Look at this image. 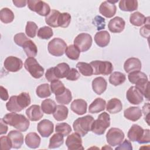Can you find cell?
Masks as SVG:
<instances>
[{"instance_id": "6f0895ef", "label": "cell", "mask_w": 150, "mask_h": 150, "mask_svg": "<svg viewBox=\"0 0 150 150\" xmlns=\"http://www.w3.org/2000/svg\"><path fill=\"white\" fill-rule=\"evenodd\" d=\"M0 97L1 100L4 101H6L9 98V95L7 90L2 86L0 87Z\"/></svg>"}, {"instance_id": "30bf717a", "label": "cell", "mask_w": 150, "mask_h": 150, "mask_svg": "<svg viewBox=\"0 0 150 150\" xmlns=\"http://www.w3.org/2000/svg\"><path fill=\"white\" fill-rule=\"evenodd\" d=\"M93 42L91 36L87 33H81L78 35L74 40V45L80 52H85L89 50Z\"/></svg>"}, {"instance_id": "f907efd6", "label": "cell", "mask_w": 150, "mask_h": 150, "mask_svg": "<svg viewBox=\"0 0 150 150\" xmlns=\"http://www.w3.org/2000/svg\"><path fill=\"white\" fill-rule=\"evenodd\" d=\"M28 39H29V38L26 37L25 34L24 33H22V32L16 34L13 38V40H14L15 43L17 45H18L19 46H21V47H22L23 43Z\"/></svg>"}, {"instance_id": "277c9868", "label": "cell", "mask_w": 150, "mask_h": 150, "mask_svg": "<svg viewBox=\"0 0 150 150\" xmlns=\"http://www.w3.org/2000/svg\"><path fill=\"white\" fill-rule=\"evenodd\" d=\"M94 121V118L90 115L79 117L73 124V129L80 136L84 137L88 131H91V125Z\"/></svg>"}, {"instance_id": "9f6ffc18", "label": "cell", "mask_w": 150, "mask_h": 150, "mask_svg": "<svg viewBox=\"0 0 150 150\" xmlns=\"http://www.w3.org/2000/svg\"><path fill=\"white\" fill-rule=\"evenodd\" d=\"M140 34L144 38H148L149 35V25L148 23L146 25H144L140 29Z\"/></svg>"}, {"instance_id": "b9f144b4", "label": "cell", "mask_w": 150, "mask_h": 150, "mask_svg": "<svg viewBox=\"0 0 150 150\" xmlns=\"http://www.w3.org/2000/svg\"><path fill=\"white\" fill-rule=\"evenodd\" d=\"M67 57L71 59L76 60H78L80 54V51L74 45H70L67 47L65 51Z\"/></svg>"}, {"instance_id": "7bdbcfd3", "label": "cell", "mask_w": 150, "mask_h": 150, "mask_svg": "<svg viewBox=\"0 0 150 150\" xmlns=\"http://www.w3.org/2000/svg\"><path fill=\"white\" fill-rule=\"evenodd\" d=\"M66 89V88L64 87L63 83L59 80H55L50 84V90L55 96L62 94L64 92Z\"/></svg>"}, {"instance_id": "8fae6325", "label": "cell", "mask_w": 150, "mask_h": 150, "mask_svg": "<svg viewBox=\"0 0 150 150\" xmlns=\"http://www.w3.org/2000/svg\"><path fill=\"white\" fill-rule=\"evenodd\" d=\"M124 137V134L121 129L117 128H111L106 134V139L110 146H115L122 142Z\"/></svg>"}, {"instance_id": "836d02e7", "label": "cell", "mask_w": 150, "mask_h": 150, "mask_svg": "<svg viewBox=\"0 0 150 150\" xmlns=\"http://www.w3.org/2000/svg\"><path fill=\"white\" fill-rule=\"evenodd\" d=\"M41 108L43 112L47 114H53L57 108V105L54 101L47 98L43 100L41 104Z\"/></svg>"}, {"instance_id": "d6986e66", "label": "cell", "mask_w": 150, "mask_h": 150, "mask_svg": "<svg viewBox=\"0 0 150 150\" xmlns=\"http://www.w3.org/2000/svg\"><path fill=\"white\" fill-rule=\"evenodd\" d=\"M124 69L127 73L139 71L141 69V62L138 58L130 57L125 62Z\"/></svg>"}, {"instance_id": "f546056e", "label": "cell", "mask_w": 150, "mask_h": 150, "mask_svg": "<svg viewBox=\"0 0 150 150\" xmlns=\"http://www.w3.org/2000/svg\"><path fill=\"white\" fill-rule=\"evenodd\" d=\"M22 48L29 57H35L38 53V48L34 42L30 39L26 40L23 45Z\"/></svg>"}, {"instance_id": "ab89813d", "label": "cell", "mask_w": 150, "mask_h": 150, "mask_svg": "<svg viewBox=\"0 0 150 150\" xmlns=\"http://www.w3.org/2000/svg\"><path fill=\"white\" fill-rule=\"evenodd\" d=\"M36 93L37 96L42 98H47L51 95V90L49 84L47 83L42 84L36 88Z\"/></svg>"}, {"instance_id": "11a10c76", "label": "cell", "mask_w": 150, "mask_h": 150, "mask_svg": "<svg viewBox=\"0 0 150 150\" xmlns=\"http://www.w3.org/2000/svg\"><path fill=\"white\" fill-rule=\"evenodd\" d=\"M115 150H118V149H125V150H132V144L129 141L128 139H125L122 142H121L117 147L115 148Z\"/></svg>"}, {"instance_id": "f5cc1de1", "label": "cell", "mask_w": 150, "mask_h": 150, "mask_svg": "<svg viewBox=\"0 0 150 150\" xmlns=\"http://www.w3.org/2000/svg\"><path fill=\"white\" fill-rule=\"evenodd\" d=\"M80 75L79 71L74 68H71L70 69V71L68 74L66 76V79L70 81H76L79 79Z\"/></svg>"}, {"instance_id": "2e32d148", "label": "cell", "mask_w": 150, "mask_h": 150, "mask_svg": "<svg viewBox=\"0 0 150 150\" xmlns=\"http://www.w3.org/2000/svg\"><path fill=\"white\" fill-rule=\"evenodd\" d=\"M37 129L42 137H49L53 132L54 125L50 120L45 119L38 124Z\"/></svg>"}, {"instance_id": "1f68e13d", "label": "cell", "mask_w": 150, "mask_h": 150, "mask_svg": "<svg viewBox=\"0 0 150 150\" xmlns=\"http://www.w3.org/2000/svg\"><path fill=\"white\" fill-rule=\"evenodd\" d=\"M70 69L69 64L66 63H59L56 67H54V73L58 79L66 77Z\"/></svg>"}, {"instance_id": "484cf974", "label": "cell", "mask_w": 150, "mask_h": 150, "mask_svg": "<svg viewBox=\"0 0 150 150\" xmlns=\"http://www.w3.org/2000/svg\"><path fill=\"white\" fill-rule=\"evenodd\" d=\"M128 78L130 83L135 84V85L148 80L147 76L144 73L140 71H135L129 73Z\"/></svg>"}, {"instance_id": "74e56055", "label": "cell", "mask_w": 150, "mask_h": 150, "mask_svg": "<svg viewBox=\"0 0 150 150\" xmlns=\"http://www.w3.org/2000/svg\"><path fill=\"white\" fill-rule=\"evenodd\" d=\"M13 12L8 8H2L0 11V19L4 23H9L14 19Z\"/></svg>"}, {"instance_id": "7c38bea8", "label": "cell", "mask_w": 150, "mask_h": 150, "mask_svg": "<svg viewBox=\"0 0 150 150\" xmlns=\"http://www.w3.org/2000/svg\"><path fill=\"white\" fill-rule=\"evenodd\" d=\"M4 65L5 69L8 71L16 72L22 68L23 62L21 59L11 56L6 58Z\"/></svg>"}, {"instance_id": "bcb514c9", "label": "cell", "mask_w": 150, "mask_h": 150, "mask_svg": "<svg viewBox=\"0 0 150 150\" xmlns=\"http://www.w3.org/2000/svg\"><path fill=\"white\" fill-rule=\"evenodd\" d=\"M38 30V25L32 21H28L25 27V33L29 38H33L35 37Z\"/></svg>"}, {"instance_id": "8d00e7d4", "label": "cell", "mask_w": 150, "mask_h": 150, "mask_svg": "<svg viewBox=\"0 0 150 150\" xmlns=\"http://www.w3.org/2000/svg\"><path fill=\"white\" fill-rule=\"evenodd\" d=\"M64 142V136L60 133L56 132L53 134V136L50 138L49 144V149H54L60 147L63 145Z\"/></svg>"}, {"instance_id": "603a6c76", "label": "cell", "mask_w": 150, "mask_h": 150, "mask_svg": "<svg viewBox=\"0 0 150 150\" xmlns=\"http://www.w3.org/2000/svg\"><path fill=\"white\" fill-rule=\"evenodd\" d=\"M107 83L103 77H97L92 81V88L94 92L98 95L103 94L107 89Z\"/></svg>"}, {"instance_id": "91938a15", "label": "cell", "mask_w": 150, "mask_h": 150, "mask_svg": "<svg viewBox=\"0 0 150 150\" xmlns=\"http://www.w3.org/2000/svg\"><path fill=\"white\" fill-rule=\"evenodd\" d=\"M0 123H1V127H0V134H5L8 131V127L6 125L7 124H6L1 118L0 120Z\"/></svg>"}, {"instance_id": "e575fe53", "label": "cell", "mask_w": 150, "mask_h": 150, "mask_svg": "<svg viewBox=\"0 0 150 150\" xmlns=\"http://www.w3.org/2000/svg\"><path fill=\"white\" fill-rule=\"evenodd\" d=\"M69 110L67 107L63 105H57V108L56 111L53 113V116L54 118L58 121H62L65 120L68 115Z\"/></svg>"}, {"instance_id": "ee69618b", "label": "cell", "mask_w": 150, "mask_h": 150, "mask_svg": "<svg viewBox=\"0 0 150 150\" xmlns=\"http://www.w3.org/2000/svg\"><path fill=\"white\" fill-rule=\"evenodd\" d=\"M56 132L60 133L64 137L69 135L71 131V128L69 124L66 122L58 123L56 125L55 128Z\"/></svg>"}, {"instance_id": "3957f363", "label": "cell", "mask_w": 150, "mask_h": 150, "mask_svg": "<svg viewBox=\"0 0 150 150\" xmlns=\"http://www.w3.org/2000/svg\"><path fill=\"white\" fill-rule=\"evenodd\" d=\"M127 136L130 141L137 142L140 144L149 143L150 141L149 129H144L137 124H133L131 126L128 132Z\"/></svg>"}, {"instance_id": "ba28073f", "label": "cell", "mask_w": 150, "mask_h": 150, "mask_svg": "<svg viewBox=\"0 0 150 150\" xmlns=\"http://www.w3.org/2000/svg\"><path fill=\"white\" fill-rule=\"evenodd\" d=\"M93 70V74L96 75L103 74L108 75L112 73L113 70V66L112 63L108 61L94 60L90 62Z\"/></svg>"}, {"instance_id": "681fc988", "label": "cell", "mask_w": 150, "mask_h": 150, "mask_svg": "<svg viewBox=\"0 0 150 150\" xmlns=\"http://www.w3.org/2000/svg\"><path fill=\"white\" fill-rule=\"evenodd\" d=\"M0 142L2 150H9L12 148L11 141L8 136H2L0 138Z\"/></svg>"}, {"instance_id": "680465c9", "label": "cell", "mask_w": 150, "mask_h": 150, "mask_svg": "<svg viewBox=\"0 0 150 150\" xmlns=\"http://www.w3.org/2000/svg\"><path fill=\"white\" fill-rule=\"evenodd\" d=\"M142 112L144 115H145V120L146 121L148 124L149 125V120H148V117H147L146 114L149 115V103H145L144 105L142 107Z\"/></svg>"}, {"instance_id": "8992f818", "label": "cell", "mask_w": 150, "mask_h": 150, "mask_svg": "<svg viewBox=\"0 0 150 150\" xmlns=\"http://www.w3.org/2000/svg\"><path fill=\"white\" fill-rule=\"evenodd\" d=\"M24 67L30 74L35 79H39L44 74V69L34 57H28L25 63Z\"/></svg>"}, {"instance_id": "52a82bcc", "label": "cell", "mask_w": 150, "mask_h": 150, "mask_svg": "<svg viewBox=\"0 0 150 150\" xmlns=\"http://www.w3.org/2000/svg\"><path fill=\"white\" fill-rule=\"evenodd\" d=\"M67 47L66 42L63 39L60 38H54L49 42L47 50L50 54L59 57L63 55Z\"/></svg>"}, {"instance_id": "4316f807", "label": "cell", "mask_w": 150, "mask_h": 150, "mask_svg": "<svg viewBox=\"0 0 150 150\" xmlns=\"http://www.w3.org/2000/svg\"><path fill=\"white\" fill-rule=\"evenodd\" d=\"M41 139L36 132L28 133L25 137V143L26 145L32 149L37 148L39 146Z\"/></svg>"}, {"instance_id": "44dd1931", "label": "cell", "mask_w": 150, "mask_h": 150, "mask_svg": "<svg viewBox=\"0 0 150 150\" xmlns=\"http://www.w3.org/2000/svg\"><path fill=\"white\" fill-rule=\"evenodd\" d=\"M71 110L77 115H83L87 112V103L83 99L74 100L71 104Z\"/></svg>"}, {"instance_id": "816d5d0a", "label": "cell", "mask_w": 150, "mask_h": 150, "mask_svg": "<svg viewBox=\"0 0 150 150\" xmlns=\"http://www.w3.org/2000/svg\"><path fill=\"white\" fill-rule=\"evenodd\" d=\"M93 24H94L95 26L97 27V29L98 30H101L105 28V19L103 17L99 15H97L94 19Z\"/></svg>"}, {"instance_id": "d4e9b609", "label": "cell", "mask_w": 150, "mask_h": 150, "mask_svg": "<svg viewBox=\"0 0 150 150\" xmlns=\"http://www.w3.org/2000/svg\"><path fill=\"white\" fill-rule=\"evenodd\" d=\"M106 102L101 98H96L89 105L88 112L91 114H96L101 112L105 110Z\"/></svg>"}, {"instance_id": "ffe728a7", "label": "cell", "mask_w": 150, "mask_h": 150, "mask_svg": "<svg viewBox=\"0 0 150 150\" xmlns=\"http://www.w3.org/2000/svg\"><path fill=\"white\" fill-rule=\"evenodd\" d=\"M7 136L11 141L13 148L19 149L23 145V136L19 131L12 130L8 133Z\"/></svg>"}, {"instance_id": "5b68a950", "label": "cell", "mask_w": 150, "mask_h": 150, "mask_svg": "<svg viewBox=\"0 0 150 150\" xmlns=\"http://www.w3.org/2000/svg\"><path fill=\"white\" fill-rule=\"evenodd\" d=\"M110 125V117L106 112H103L100 114L97 119L94 120L91 125V129L94 134L101 135L104 134L106 129Z\"/></svg>"}, {"instance_id": "f6af8a7d", "label": "cell", "mask_w": 150, "mask_h": 150, "mask_svg": "<svg viewBox=\"0 0 150 150\" xmlns=\"http://www.w3.org/2000/svg\"><path fill=\"white\" fill-rule=\"evenodd\" d=\"M53 35L52 29L49 26H43L38 31V36L42 39H49Z\"/></svg>"}, {"instance_id": "4dcf8cb0", "label": "cell", "mask_w": 150, "mask_h": 150, "mask_svg": "<svg viewBox=\"0 0 150 150\" xmlns=\"http://www.w3.org/2000/svg\"><path fill=\"white\" fill-rule=\"evenodd\" d=\"M119 8L121 11L132 12L138 8V1L136 0H121L119 2Z\"/></svg>"}, {"instance_id": "5bb4252c", "label": "cell", "mask_w": 150, "mask_h": 150, "mask_svg": "<svg viewBox=\"0 0 150 150\" xmlns=\"http://www.w3.org/2000/svg\"><path fill=\"white\" fill-rule=\"evenodd\" d=\"M66 145L69 150L84 149L82 145V139L79 134L76 132L72 133L67 136L66 140Z\"/></svg>"}, {"instance_id": "7dc6e473", "label": "cell", "mask_w": 150, "mask_h": 150, "mask_svg": "<svg viewBox=\"0 0 150 150\" xmlns=\"http://www.w3.org/2000/svg\"><path fill=\"white\" fill-rule=\"evenodd\" d=\"M71 21V15L67 12L60 13L58 19V26L61 28H67Z\"/></svg>"}, {"instance_id": "e0dca14e", "label": "cell", "mask_w": 150, "mask_h": 150, "mask_svg": "<svg viewBox=\"0 0 150 150\" xmlns=\"http://www.w3.org/2000/svg\"><path fill=\"white\" fill-rule=\"evenodd\" d=\"M125 25V21L121 17L116 16L109 21L108 28L112 33H120L124 29Z\"/></svg>"}, {"instance_id": "9a60e30c", "label": "cell", "mask_w": 150, "mask_h": 150, "mask_svg": "<svg viewBox=\"0 0 150 150\" xmlns=\"http://www.w3.org/2000/svg\"><path fill=\"white\" fill-rule=\"evenodd\" d=\"M127 100L132 104L138 105L143 101L144 97L140 90L135 86H131L126 93Z\"/></svg>"}, {"instance_id": "6da1fadb", "label": "cell", "mask_w": 150, "mask_h": 150, "mask_svg": "<svg viewBox=\"0 0 150 150\" xmlns=\"http://www.w3.org/2000/svg\"><path fill=\"white\" fill-rule=\"evenodd\" d=\"M31 102L29 93L22 92L18 96H12L6 104L8 111L11 112H20L28 107Z\"/></svg>"}, {"instance_id": "cb8c5ba5", "label": "cell", "mask_w": 150, "mask_h": 150, "mask_svg": "<svg viewBox=\"0 0 150 150\" xmlns=\"http://www.w3.org/2000/svg\"><path fill=\"white\" fill-rule=\"evenodd\" d=\"M110 40V33L106 30L98 32L94 36V41L96 43L101 47L107 46Z\"/></svg>"}, {"instance_id": "ac0fdd59", "label": "cell", "mask_w": 150, "mask_h": 150, "mask_svg": "<svg viewBox=\"0 0 150 150\" xmlns=\"http://www.w3.org/2000/svg\"><path fill=\"white\" fill-rule=\"evenodd\" d=\"M26 115L29 120L36 121L40 120L43 116V112L39 105H32L26 110Z\"/></svg>"}, {"instance_id": "c3c4849f", "label": "cell", "mask_w": 150, "mask_h": 150, "mask_svg": "<svg viewBox=\"0 0 150 150\" xmlns=\"http://www.w3.org/2000/svg\"><path fill=\"white\" fill-rule=\"evenodd\" d=\"M149 81L148 80L147 81H145L139 84L135 85V87L140 90L142 95L145 97V98H146L147 100H149Z\"/></svg>"}, {"instance_id": "7a4b0ae2", "label": "cell", "mask_w": 150, "mask_h": 150, "mask_svg": "<svg viewBox=\"0 0 150 150\" xmlns=\"http://www.w3.org/2000/svg\"><path fill=\"white\" fill-rule=\"evenodd\" d=\"M3 121L7 124L15 128L18 131L25 132L29 127V121L22 114L16 112L6 114L2 118Z\"/></svg>"}, {"instance_id": "7402d4cb", "label": "cell", "mask_w": 150, "mask_h": 150, "mask_svg": "<svg viewBox=\"0 0 150 150\" xmlns=\"http://www.w3.org/2000/svg\"><path fill=\"white\" fill-rule=\"evenodd\" d=\"M142 110L138 107H130L124 111L125 118L132 121H136L142 117Z\"/></svg>"}, {"instance_id": "60d3db41", "label": "cell", "mask_w": 150, "mask_h": 150, "mask_svg": "<svg viewBox=\"0 0 150 150\" xmlns=\"http://www.w3.org/2000/svg\"><path fill=\"white\" fill-rule=\"evenodd\" d=\"M76 67L80 73L84 76H90L93 74V70L90 64L85 62H79L76 64Z\"/></svg>"}, {"instance_id": "db71d44e", "label": "cell", "mask_w": 150, "mask_h": 150, "mask_svg": "<svg viewBox=\"0 0 150 150\" xmlns=\"http://www.w3.org/2000/svg\"><path fill=\"white\" fill-rule=\"evenodd\" d=\"M45 77L46 79L48 80V81L52 83L55 80H59L54 73V67H50L48 69L45 73Z\"/></svg>"}, {"instance_id": "f1b7e54d", "label": "cell", "mask_w": 150, "mask_h": 150, "mask_svg": "<svg viewBox=\"0 0 150 150\" xmlns=\"http://www.w3.org/2000/svg\"><path fill=\"white\" fill-rule=\"evenodd\" d=\"M149 19V17L146 18L142 13L139 12H135L130 15V23L136 26H141L146 23V21Z\"/></svg>"}, {"instance_id": "9c48e42d", "label": "cell", "mask_w": 150, "mask_h": 150, "mask_svg": "<svg viewBox=\"0 0 150 150\" xmlns=\"http://www.w3.org/2000/svg\"><path fill=\"white\" fill-rule=\"evenodd\" d=\"M27 4L29 9L40 16H47L50 12V8L46 2L40 0H28Z\"/></svg>"}, {"instance_id": "94428289", "label": "cell", "mask_w": 150, "mask_h": 150, "mask_svg": "<svg viewBox=\"0 0 150 150\" xmlns=\"http://www.w3.org/2000/svg\"><path fill=\"white\" fill-rule=\"evenodd\" d=\"M12 2L13 3V4L16 6V7H18V8H22V7H24L26 6V3H27V1H16V0H13L12 1Z\"/></svg>"}, {"instance_id": "d590c367", "label": "cell", "mask_w": 150, "mask_h": 150, "mask_svg": "<svg viewBox=\"0 0 150 150\" xmlns=\"http://www.w3.org/2000/svg\"><path fill=\"white\" fill-rule=\"evenodd\" d=\"M126 80L125 75L120 71H114L111 74L109 77V82L113 86H117L122 84Z\"/></svg>"}, {"instance_id": "83f0119b", "label": "cell", "mask_w": 150, "mask_h": 150, "mask_svg": "<svg viewBox=\"0 0 150 150\" xmlns=\"http://www.w3.org/2000/svg\"><path fill=\"white\" fill-rule=\"evenodd\" d=\"M122 109V104L121 101L117 98H113L110 100L106 106L107 111L111 114H117L120 112Z\"/></svg>"}, {"instance_id": "f35d334b", "label": "cell", "mask_w": 150, "mask_h": 150, "mask_svg": "<svg viewBox=\"0 0 150 150\" xmlns=\"http://www.w3.org/2000/svg\"><path fill=\"white\" fill-rule=\"evenodd\" d=\"M55 98L56 101L60 104H69L72 100L71 93L68 88H66L62 94L55 96Z\"/></svg>"}, {"instance_id": "d6a6232c", "label": "cell", "mask_w": 150, "mask_h": 150, "mask_svg": "<svg viewBox=\"0 0 150 150\" xmlns=\"http://www.w3.org/2000/svg\"><path fill=\"white\" fill-rule=\"evenodd\" d=\"M60 12L56 9H52L49 14L46 16L45 22L50 26L53 28L59 27L58 26V19Z\"/></svg>"}, {"instance_id": "4fadbf2b", "label": "cell", "mask_w": 150, "mask_h": 150, "mask_svg": "<svg viewBox=\"0 0 150 150\" xmlns=\"http://www.w3.org/2000/svg\"><path fill=\"white\" fill-rule=\"evenodd\" d=\"M117 2H118V1H106L103 2L99 7L100 13L107 18H112L116 13L117 7L114 3Z\"/></svg>"}]
</instances>
